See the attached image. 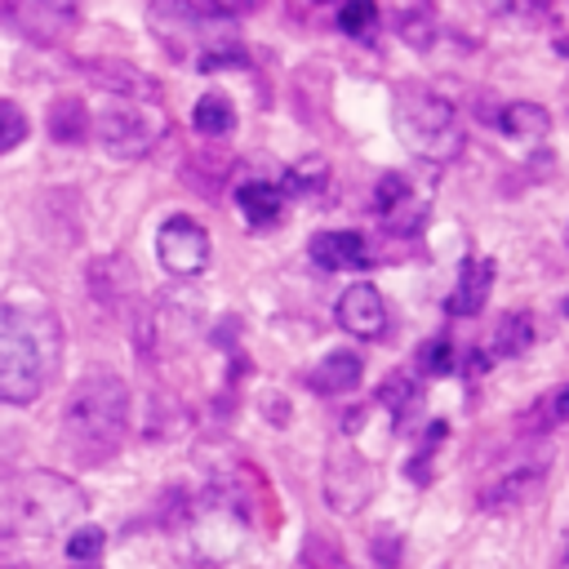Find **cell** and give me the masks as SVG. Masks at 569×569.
<instances>
[{"instance_id":"cell-14","label":"cell","mask_w":569,"mask_h":569,"mask_svg":"<svg viewBox=\"0 0 569 569\" xmlns=\"http://www.w3.org/2000/svg\"><path fill=\"white\" fill-rule=\"evenodd\" d=\"M307 253H311V262L316 267H325V271H365L369 262H373V249H369V240L360 236V231H316L311 240H307Z\"/></svg>"},{"instance_id":"cell-24","label":"cell","mask_w":569,"mask_h":569,"mask_svg":"<svg viewBox=\"0 0 569 569\" xmlns=\"http://www.w3.org/2000/svg\"><path fill=\"white\" fill-rule=\"evenodd\" d=\"M333 22H338V31L351 36V40H373V31H378V9L365 4V0H347V4H338Z\"/></svg>"},{"instance_id":"cell-13","label":"cell","mask_w":569,"mask_h":569,"mask_svg":"<svg viewBox=\"0 0 569 569\" xmlns=\"http://www.w3.org/2000/svg\"><path fill=\"white\" fill-rule=\"evenodd\" d=\"M338 325L351 338H378L387 329V302L369 280H351L338 293Z\"/></svg>"},{"instance_id":"cell-22","label":"cell","mask_w":569,"mask_h":569,"mask_svg":"<svg viewBox=\"0 0 569 569\" xmlns=\"http://www.w3.org/2000/svg\"><path fill=\"white\" fill-rule=\"evenodd\" d=\"M445 440H449V422H445V418H431V422L422 427V440H418L409 467H405V476H409L413 485H427V480H431V462H436V449H440Z\"/></svg>"},{"instance_id":"cell-30","label":"cell","mask_w":569,"mask_h":569,"mask_svg":"<svg viewBox=\"0 0 569 569\" xmlns=\"http://www.w3.org/2000/svg\"><path fill=\"white\" fill-rule=\"evenodd\" d=\"M542 413H547V422H551V427L569 422V387H560L556 396H547V400H542Z\"/></svg>"},{"instance_id":"cell-21","label":"cell","mask_w":569,"mask_h":569,"mask_svg":"<svg viewBox=\"0 0 569 569\" xmlns=\"http://www.w3.org/2000/svg\"><path fill=\"white\" fill-rule=\"evenodd\" d=\"M396 31H400V40L405 44H413V49H431V40H436V9L431 4H400L396 9Z\"/></svg>"},{"instance_id":"cell-4","label":"cell","mask_w":569,"mask_h":569,"mask_svg":"<svg viewBox=\"0 0 569 569\" xmlns=\"http://www.w3.org/2000/svg\"><path fill=\"white\" fill-rule=\"evenodd\" d=\"M396 133L400 142L427 160V164H445L462 151V129H458V111L445 93L427 89V84H405L396 89V107H391Z\"/></svg>"},{"instance_id":"cell-10","label":"cell","mask_w":569,"mask_h":569,"mask_svg":"<svg viewBox=\"0 0 569 569\" xmlns=\"http://www.w3.org/2000/svg\"><path fill=\"white\" fill-rule=\"evenodd\" d=\"M80 71H84L93 84H102L111 98H120V102H147V107H160V84H156L142 67H133V62H116V58H84V62H80Z\"/></svg>"},{"instance_id":"cell-3","label":"cell","mask_w":569,"mask_h":569,"mask_svg":"<svg viewBox=\"0 0 569 569\" xmlns=\"http://www.w3.org/2000/svg\"><path fill=\"white\" fill-rule=\"evenodd\" d=\"M84 493L71 476L31 467L0 480V533L9 538H44L84 516Z\"/></svg>"},{"instance_id":"cell-33","label":"cell","mask_w":569,"mask_h":569,"mask_svg":"<svg viewBox=\"0 0 569 569\" xmlns=\"http://www.w3.org/2000/svg\"><path fill=\"white\" fill-rule=\"evenodd\" d=\"M565 244H569V231H565Z\"/></svg>"},{"instance_id":"cell-32","label":"cell","mask_w":569,"mask_h":569,"mask_svg":"<svg viewBox=\"0 0 569 569\" xmlns=\"http://www.w3.org/2000/svg\"><path fill=\"white\" fill-rule=\"evenodd\" d=\"M560 311H565V316H569V293H565V302H560Z\"/></svg>"},{"instance_id":"cell-12","label":"cell","mask_w":569,"mask_h":569,"mask_svg":"<svg viewBox=\"0 0 569 569\" xmlns=\"http://www.w3.org/2000/svg\"><path fill=\"white\" fill-rule=\"evenodd\" d=\"M493 276H498L493 258L471 253V258L458 267L453 289L445 293V316H458V320L480 316V311H485V302H489V293H493Z\"/></svg>"},{"instance_id":"cell-29","label":"cell","mask_w":569,"mask_h":569,"mask_svg":"<svg viewBox=\"0 0 569 569\" xmlns=\"http://www.w3.org/2000/svg\"><path fill=\"white\" fill-rule=\"evenodd\" d=\"M369 551H373V560H378L382 569H396V565H400V529H391V525L373 529Z\"/></svg>"},{"instance_id":"cell-11","label":"cell","mask_w":569,"mask_h":569,"mask_svg":"<svg viewBox=\"0 0 569 569\" xmlns=\"http://www.w3.org/2000/svg\"><path fill=\"white\" fill-rule=\"evenodd\" d=\"M547 485V462L533 458V462H516L511 471H502L498 480H489L480 493H476V507L480 511H511V507H525L542 493Z\"/></svg>"},{"instance_id":"cell-1","label":"cell","mask_w":569,"mask_h":569,"mask_svg":"<svg viewBox=\"0 0 569 569\" xmlns=\"http://www.w3.org/2000/svg\"><path fill=\"white\" fill-rule=\"evenodd\" d=\"M62 365V320L40 302H0V405H36Z\"/></svg>"},{"instance_id":"cell-20","label":"cell","mask_w":569,"mask_h":569,"mask_svg":"<svg viewBox=\"0 0 569 569\" xmlns=\"http://www.w3.org/2000/svg\"><path fill=\"white\" fill-rule=\"evenodd\" d=\"M191 124H196V133H204V138H227V133L236 129V111H231V102H227L222 93H204V98H196V107H191Z\"/></svg>"},{"instance_id":"cell-31","label":"cell","mask_w":569,"mask_h":569,"mask_svg":"<svg viewBox=\"0 0 569 569\" xmlns=\"http://www.w3.org/2000/svg\"><path fill=\"white\" fill-rule=\"evenodd\" d=\"M551 569H569V529H565V538H560V547L551 556Z\"/></svg>"},{"instance_id":"cell-18","label":"cell","mask_w":569,"mask_h":569,"mask_svg":"<svg viewBox=\"0 0 569 569\" xmlns=\"http://www.w3.org/2000/svg\"><path fill=\"white\" fill-rule=\"evenodd\" d=\"M49 138L58 142V147H80V142H89V133H93V120H89V107L76 98V93H62V98H53L49 102Z\"/></svg>"},{"instance_id":"cell-26","label":"cell","mask_w":569,"mask_h":569,"mask_svg":"<svg viewBox=\"0 0 569 569\" xmlns=\"http://www.w3.org/2000/svg\"><path fill=\"white\" fill-rule=\"evenodd\" d=\"M107 551V533L98 525H80L67 533V560L71 565H98Z\"/></svg>"},{"instance_id":"cell-9","label":"cell","mask_w":569,"mask_h":569,"mask_svg":"<svg viewBox=\"0 0 569 569\" xmlns=\"http://www.w3.org/2000/svg\"><path fill=\"white\" fill-rule=\"evenodd\" d=\"M373 213L387 231L409 236L427 218V191H418L409 173H382L378 187H373Z\"/></svg>"},{"instance_id":"cell-6","label":"cell","mask_w":569,"mask_h":569,"mask_svg":"<svg viewBox=\"0 0 569 569\" xmlns=\"http://www.w3.org/2000/svg\"><path fill=\"white\" fill-rule=\"evenodd\" d=\"M320 489H325V502L329 511L338 516H356L373 502L378 493V467L351 449V445H333L329 458H325V471H320Z\"/></svg>"},{"instance_id":"cell-19","label":"cell","mask_w":569,"mask_h":569,"mask_svg":"<svg viewBox=\"0 0 569 569\" xmlns=\"http://www.w3.org/2000/svg\"><path fill=\"white\" fill-rule=\"evenodd\" d=\"M533 316L529 311H507L502 320H498V329H493V356H502V360H516V356H525L529 347H533Z\"/></svg>"},{"instance_id":"cell-2","label":"cell","mask_w":569,"mask_h":569,"mask_svg":"<svg viewBox=\"0 0 569 569\" xmlns=\"http://www.w3.org/2000/svg\"><path fill=\"white\" fill-rule=\"evenodd\" d=\"M129 431V387L124 378L93 369L84 373L67 405H62V449L80 467H102L107 458L120 453Z\"/></svg>"},{"instance_id":"cell-17","label":"cell","mask_w":569,"mask_h":569,"mask_svg":"<svg viewBox=\"0 0 569 569\" xmlns=\"http://www.w3.org/2000/svg\"><path fill=\"white\" fill-rule=\"evenodd\" d=\"M236 209L258 231L276 227L284 218V191L276 182H267V178H244V182H236Z\"/></svg>"},{"instance_id":"cell-27","label":"cell","mask_w":569,"mask_h":569,"mask_svg":"<svg viewBox=\"0 0 569 569\" xmlns=\"http://www.w3.org/2000/svg\"><path fill=\"white\" fill-rule=\"evenodd\" d=\"M27 138H31V120H27V111H22L13 98H0V156L18 151Z\"/></svg>"},{"instance_id":"cell-28","label":"cell","mask_w":569,"mask_h":569,"mask_svg":"<svg viewBox=\"0 0 569 569\" xmlns=\"http://www.w3.org/2000/svg\"><path fill=\"white\" fill-rule=\"evenodd\" d=\"M329 164L320 160V156H311V160H298L293 169H289V191H298V196H311V191H325V182H329V173H325Z\"/></svg>"},{"instance_id":"cell-25","label":"cell","mask_w":569,"mask_h":569,"mask_svg":"<svg viewBox=\"0 0 569 569\" xmlns=\"http://www.w3.org/2000/svg\"><path fill=\"white\" fill-rule=\"evenodd\" d=\"M453 365H458V356H453V342H449L445 333L427 338V342L418 347V356H413V369L427 373V378H445V373H453Z\"/></svg>"},{"instance_id":"cell-23","label":"cell","mask_w":569,"mask_h":569,"mask_svg":"<svg viewBox=\"0 0 569 569\" xmlns=\"http://www.w3.org/2000/svg\"><path fill=\"white\" fill-rule=\"evenodd\" d=\"M378 400L396 413V422H405L409 418V409H418V400H422V387L409 378V373H391L382 387H378Z\"/></svg>"},{"instance_id":"cell-15","label":"cell","mask_w":569,"mask_h":569,"mask_svg":"<svg viewBox=\"0 0 569 569\" xmlns=\"http://www.w3.org/2000/svg\"><path fill=\"white\" fill-rule=\"evenodd\" d=\"M360 378H365V360H360V351L338 347V351H325V356L311 365L307 387H311L316 396H347V391L360 387Z\"/></svg>"},{"instance_id":"cell-16","label":"cell","mask_w":569,"mask_h":569,"mask_svg":"<svg viewBox=\"0 0 569 569\" xmlns=\"http://www.w3.org/2000/svg\"><path fill=\"white\" fill-rule=\"evenodd\" d=\"M489 124H493L498 133L516 138V142H538V138L551 133V111H547L542 102L516 98V102H502V107L489 116Z\"/></svg>"},{"instance_id":"cell-8","label":"cell","mask_w":569,"mask_h":569,"mask_svg":"<svg viewBox=\"0 0 569 569\" xmlns=\"http://www.w3.org/2000/svg\"><path fill=\"white\" fill-rule=\"evenodd\" d=\"M0 22L31 44H58L80 27V9L67 0H13L0 4Z\"/></svg>"},{"instance_id":"cell-5","label":"cell","mask_w":569,"mask_h":569,"mask_svg":"<svg viewBox=\"0 0 569 569\" xmlns=\"http://www.w3.org/2000/svg\"><path fill=\"white\" fill-rule=\"evenodd\" d=\"M164 111L160 107H147V102H120L111 98V107L98 111L93 120V138L107 156L116 160H142L156 151V142L164 138Z\"/></svg>"},{"instance_id":"cell-7","label":"cell","mask_w":569,"mask_h":569,"mask_svg":"<svg viewBox=\"0 0 569 569\" xmlns=\"http://www.w3.org/2000/svg\"><path fill=\"white\" fill-rule=\"evenodd\" d=\"M209 253H213L209 227L196 222L191 213H169L160 222V231H156V262L164 267V276L196 280L209 267Z\"/></svg>"}]
</instances>
